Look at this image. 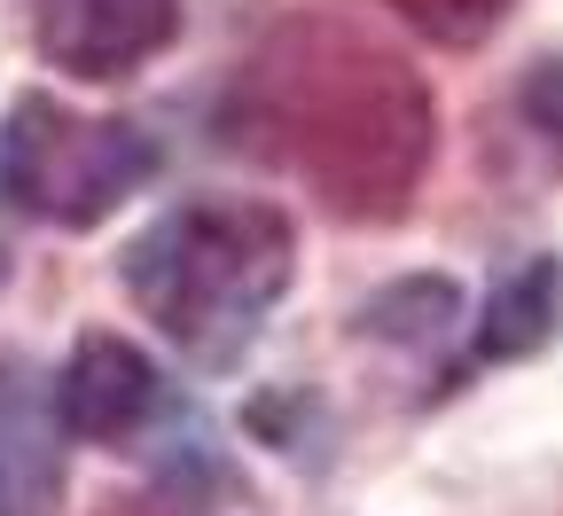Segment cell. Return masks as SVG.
Masks as SVG:
<instances>
[{
  "label": "cell",
  "instance_id": "6da1fadb",
  "mask_svg": "<svg viewBox=\"0 0 563 516\" xmlns=\"http://www.w3.org/2000/svg\"><path fill=\"white\" fill-rule=\"evenodd\" d=\"M290 266L298 235L258 196H180L118 251V282L141 321H157V337L203 367L251 352L274 298L290 289Z\"/></svg>",
  "mask_w": 563,
  "mask_h": 516
},
{
  "label": "cell",
  "instance_id": "7a4b0ae2",
  "mask_svg": "<svg viewBox=\"0 0 563 516\" xmlns=\"http://www.w3.org/2000/svg\"><path fill=\"white\" fill-rule=\"evenodd\" d=\"M157 173V150L141 125L63 110L55 95H24L0 125V196L55 228H95L141 180Z\"/></svg>",
  "mask_w": 563,
  "mask_h": 516
},
{
  "label": "cell",
  "instance_id": "3957f363",
  "mask_svg": "<svg viewBox=\"0 0 563 516\" xmlns=\"http://www.w3.org/2000/svg\"><path fill=\"white\" fill-rule=\"evenodd\" d=\"M180 40V0H32V47L70 79H125Z\"/></svg>",
  "mask_w": 563,
  "mask_h": 516
},
{
  "label": "cell",
  "instance_id": "277c9868",
  "mask_svg": "<svg viewBox=\"0 0 563 516\" xmlns=\"http://www.w3.org/2000/svg\"><path fill=\"white\" fill-rule=\"evenodd\" d=\"M55 407L70 422V438H95V447H133L150 438V422L165 415V376L150 367V352L110 337V329H87L70 344L63 376H55Z\"/></svg>",
  "mask_w": 563,
  "mask_h": 516
},
{
  "label": "cell",
  "instance_id": "5b68a950",
  "mask_svg": "<svg viewBox=\"0 0 563 516\" xmlns=\"http://www.w3.org/2000/svg\"><path fill=\"white\" fill-rule=\"evenodd\" d=\"M63 407L24 360H0V516H63Z\"/></svg>",
  "mask_w": 563,
  "mask_h": 516
},
{
  "label": "cell",
  "instance_id": "8992f818",
  "mask_svg": "<svg viewBox=\"0 0 563 516\" xmlns=\"http://www.w3.org/2000/svg\"><path fill=\"white\" fill-rule=\"evenodd\" d=\"M563 321V266L555 259H517L501 282L485 289V314H477V360H517L540 352Z\"/></svg>",
  "mask_w": 563,
  "mask_h": 516
},
{
  "label": "cell",
  "instance_id": "52a82bcc",
  "mask_svg": "<svg viewBox=\"0 0 563 516\" xmlns=\"http://www.w3.org/2000/svg\"><path fill=\"white\" fill-rule=\"evenodd\" d=\"M517 118H525V133L540 141V150H555V157H563V55L525 70V87H517Z\"/></svg>",
  "mask_w": 563,
  "mask_h": 516
},
{
  "label": "cell",
  "instance_id": "ba28073f",
  "mask_svg": "<svg viewBox=\"0 0 563 516\" xmlns=\"http://www.w3.org/2000/svg\"><path fill=\"white\" fill-rule=\"evenodd\" d=\"M391 9H407L415 24H431L446 40H470L485 24H501V0H391Z\"/></svg>",
  "mask_w": 563,
  "mask_h": 516
}]
</instances>
